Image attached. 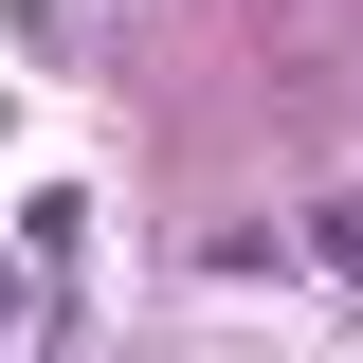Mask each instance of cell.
<instances>
[{
    "label": "cell",
    "mask_w": 363,
    "mask_h": 363,
    "mask_svg": "<svg viewBox=\"0 0 363 363\" xmlns=\"http://www.w3.org/2000/svg\"><path fill=\"white\" fill-rule=\"evenodd\" d=\"M18 272H37V291H55V272H91V200H73V182L18 200Z\"/></svg>",
    "instance_id": "obj_1"
},
{
    "label": "cell",
    "mask_w": 363,
    "mask_h": 363,
    "mask_svg": "<svg viewBox=\"0 0 363 363\" xmlns=\"http://www.w3.org/2000/svg\"><path fill=\"white\" fill-rule=\"evenodd\" d=\"M291 272H345V291H363V182H327L309 218H291Z\"/></svg>",
    "instance_id": "obj_2"
},
{
    "label": "cell",
    "mask_w": 363,
    "mask_h": 363,
    "mask_svg": "<svg viewBox=\"0 0 363 363\" xmlns=\"http://www.w3.org/2000/svg\"><path fill=\"white\" fill-rule=\"evenodd\" d=\"M18 327H37V272H18V255H0V345H18Z\"/></svg>",
    "instance_id": "obj_3"
}]
</instances>
